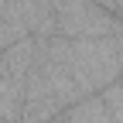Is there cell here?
Listing matches in <instances>:
<instances>
[{
	"label": "cell",
	"mask_w": 123,
	"mask_h": 123,
	"mask_svg": "<svg viewBox=\"0 0 123 123\" xmlns=\"http://www.w3.org/2000/svg\"><path fill=\"white\" fill-rule=\"evenodd\" d=\"M31 51H34V38H21L7 44L0 51V120L4 123H17L21 120V106H24V79H27V65H31Z\"/></svg>",
	"instance_id": "1"
}]
</instances>
